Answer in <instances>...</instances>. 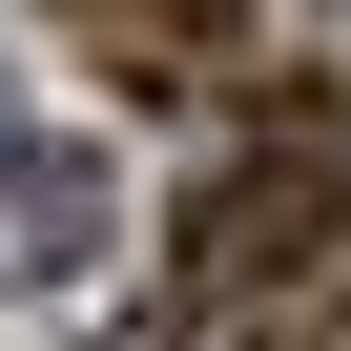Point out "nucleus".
Wrapping results in <instances>:
<instances>
[{
  "mask_svg": "<svg viewBox=\"0 0 351 351\" xmlns=\"http://www.w3.org/2000/svg\"><path fill=\"white\" fill-rule=\"evenodd\" d=\"M330 228H351V83H269V104H248V145L186 186L165 269H186V310H269V289H310V269H330Z\"/></svg>",
  "mask_w": 351,
  "mask_h": 351,
  "instance_id": "obj_1",
  "label": "nucleus"
},
{
  "mask_svg": "<svg viewBox=\"0 0 351 351\" xmlns=\"http://www.w3.org/2000/svg\"><path fill=\"white\" fill-rule=\"evenodd\" d=\"M0 269H21V289H83L104 269V145L83 124H21V145H0Z\"/></svg>",
  "mask_w": 351,
  "mask_h": 351,
  "instance_id": "obj_2",
  "label": "nucleus"
}]
</instances>
